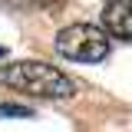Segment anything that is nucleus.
Returning a JSON list of instances; mask_svg holds the SVG:
<instances>
[{
	"mask_svg": "<svg viewBox=\"0 0 132 132\" xmlns=\"http://www.w3.org/2000/svg\"><path fill=\"white\" fill-rule=\"evenodd\" d=\"M0 56H7V50H3V46H0Z\"/></svg>",
	"mask_w": 132,
	"mask_h": 132,
	"instance_id": "obj_5",
	"label": "nucleus"
},
{
	"mask_svg": "<svg viewBox=\"0 0 132 132\" xmlns=\"http://www.w3.org/2000/svg\"><path fill=\"white\" fill-rule=\"evenodd\" d=\"M0 82L13 86L20 93H30L40 99H69L76 93V82L66 76L63 69L40 60H20L13 66H3L0 69Z\"/></svg>",
	"mask_w": 132,
	"mask_h": 132,
	"instance_id": "obj_1",
	"label": "nucleus"
},
{
	"mask_svg": "<svg viewBox=\"0 0 132 132\" xmlns=\"http://www.w3.org/2000/svg\"><path fill=\"white\" fill-rule=\"evenodd\" d=\"M56 53L76 63H99L109 56V36L96 23H69L56 33Z\"/></svg>",
	"mask_w": 132,
	"mask_h": 132,
	"instance_id": "obj_2",
	"label": "nucleus"
},
{
	"mask_svg": "<svg viewBox=\"0 0 132 132\" xmlns=\"http://www.w3.org/2000/svg\"><path fill=\"white\" fill-rule=\"evenodd\" d=\"M102 27L119 40H132V0H106L102 3Z\"/></svg>",
	"mask_w": 132,
	"mask_h": 132,
	"instance_id": "obj_3",
	"label": "nucleus"
},
{
	"mask_svg": "<svg viewBox=\"0 0 132 132\" xmlns=\"http://www.w3.org/2000/svg\"><path fill=\"white\" fill-rule=\"evenodd\" d=\"M0 116H20V119H30L33 109H30V106H13V102H3V106H0Z\"/></svg>",
	"mask_w": 132,
	"mask_h": 132,
	"instance_id": "obj_4",
	"label": "nucleus"
}]
</instances>
